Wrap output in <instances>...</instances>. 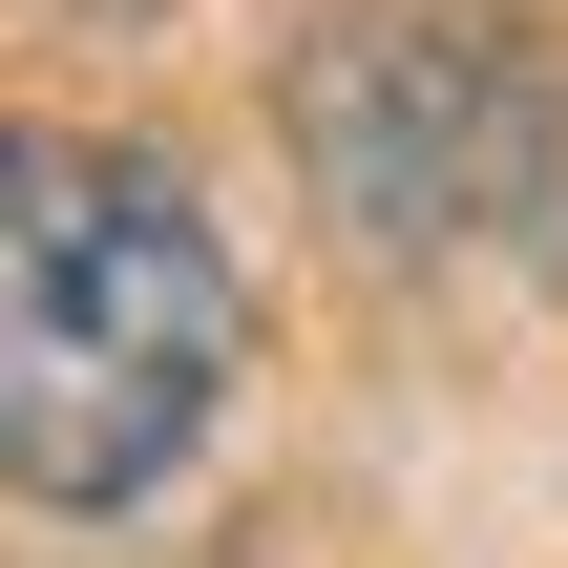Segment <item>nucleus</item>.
<instances>
[{"label":"nucleus","instance_id":"nucleus-2","mask_svg":"<svg viewBox=\"0 0 568 568\" xmlns=\"http://www.w3.org/2000/svg\"><path fill=\"white\" fill-rule=\"evenodd\" d=\"M295 169L337 190L358 253H485L548 211L568 105L527 63V21H485V0H337L295 42Z\"/></svg>","mask_w":568,"mask_h":568},{"label":"nucleus","instance_id":"nucleus-1","mask_svg":"<svg viewBox=\"0 0 568 568\" xmlns=\"http://www.w3.org/2000/svg\"><path fill=\"white\" fill-rule=\"evenodd\" d=\"M253 358L232 232L84 126H0V485L21 506H148Z\"/></svg>","mask_w":568,"mask_h":568}]
</instances>
